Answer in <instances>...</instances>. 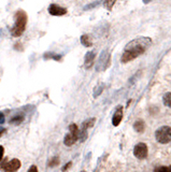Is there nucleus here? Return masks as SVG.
I'll use <instances>...</instances> for the list:
<instances>
[{
	"label": "nucleus",
	"mask_w": 171,
	"mask_h": 172,
	"mask_svg": "<svg viewBox=\"0 0 171 172\" xmlns=\"http://www.w3.org/2000/svg\"><path fill=\"white\" fill-rule=\"evenodd\" d=\"M152 44V39L147 37H139L137 39H133L124 48V53L122 55V62L132 61L135 58L140 56L141 54L146 51Z\"/></svg>",
	"instance_id": "f257e3e1"
},
{
	"label": "nucleus",
	"mask_w": 171,
	"mask_h": 172,
	"mask_svg": "<svg viewBox=\"0 0 171 172\" xmlns=\"http://www.w3.org/2000/svg\"><path fill=\"white\" fill-rule=\"evenodd\" d=\"M27 25V13L23 10H20L15 13V24L11 29V34L13 37H21L26 29Z\"/></svg>",
	"instance_id": "f03ea898"
},
{
	"label": "nucleus",
	"mask_w": 171,
	"mask_h": 172,
	"mask_svg": "<svg viewBox=\"0 0 171 172\" xmlns=\"http://www.w3.org/2000/svg\"><path fill=\"white\" fill-rule=\"evenodd\" d=\"M21 166H22V162L17 158H13L10 161L8 160V158H6L3 161L0 162V170L3 172H17Z\"/></svg>",
	"instance_id": "7ed1b4c3"
},
{
	"label": "nucleus",
	"mask_w": 171,
	"mask_h": 172,
	"mask_svg": "<svg viewBox=\"0 0 171 172\" xmlns=\"http://www.w3.org/2000/svg\"><path fill=\"white\" fill-rule=\"evenodd\" d=\"M69 134H66L64 139V143L67 146H71L80 139V130L76 124H71L69 126Z\"/></svg>",
	"instance_id": "20e7f679"
},
{
	"label": "nucleus",
	"mask_w": 171,
	"mask_h": 172,
	"mask_svg": "<svg viewBox=\"0 0 171 172\" xmlns=\"http://www.w3.org/2000/svg\"><path fill=\"white\" fill-rule=\"evenodd\" d=\"M155 139L161 144L169 143L171 141V127L163 126L158 128L155 132Z\"/></svg>",
	"instance_id": "39448f33"
},
{
	"label": "nucleus",
	"mask_w": 171,
	"mask_h": 172,
	"mask_svg": "<svg viewBox=\"0 0 171 172\" xmlns=\"http://www.w3.org/2000/svg\"><path fill=\"white\" fill-rule=\"evenodd\" d=\"M133 154L139 159H144L147 156V146L145 143H138L133 148Z\"/></svg>",
	"instance_id": "423d86ee"
},
{
	"label": "nucleus",
	"mask_w": 171,
	"mask_h": 172,
	"mask_svg": "<svg viewBox=\"0 0 171 172\" xmlns=\"http://www.w3.org/2000/svg\"><path fill=\"white\" fill-rule=\"evenodd\" d=\"M49 13L53 16H62L67 14V9L57 6V4H51L49 7Z\"/></svg>",
	"instance_id": "0eeeda50"
},
{
	"label": "nucleus",
	"mask_w": 171,
	"mask_h": 172,
	"mask_svg": "<svg viewBox=\"0 0 171 172\" xmlns=\"http://www.w3.org/2000/svg\"><path fill=\"white\" fill-rule=\"evenodd\" d=\"M122 118H123V108L122 106H118L113 117H112V124L114 126H118L119 123L122 122Z\"/></svg>",
	"instance_id": "6e6552de"
},
{
	"label": "nucleus",
	"mask_w": 171,
	"mask_h": 172,
	"mask_svg": "<svg viewBox=\"0 0 171 172\" xmlns=\"http://www.w3.org/2000/svg\"><path fill=\"white\" fill-rule=\"evenodd\" d=\"M95 55H96V53L94 52V51L86 53V55H85V67H86V69L92 68V66L94 65V61H95Z\"/></svg>",
	"instance_id": "1a4fd4ad"
},
{
	"label": "nucleus",
	"mask_w": 171,
	"mask_h": 172,
	"mask_svg": "<svg viewBox=\"0 0 171 172\" xmlns=\"http://www.w3.org/2000/svg\"><path fill=\"white\" fill-rule=\"evenodd\" d=\"M133 128L137 132H143L144 131V128H145V125H144V122L142 120H138L137 122L133 124Z\"/></svg>",
	"instance_id": "9d476101"
},
{
	"label": "nucleus",
	"mask_w": 171,
	"mask_h": 172,
	"mask_svg": "<svg viewBox=\"0 0 171 172\" xmlns=\"http://www.w3.org/2000/svg\"><path fill=\"white\" fill-rule=\"evenodd\" d=\"M81 43L83 44L84 46H86V48H90V46L93 45L92 40H90V36H87V34H83V36L81 37Z\"/></svg>",
	"instance_id": "9b49d317"
},
{
	"label": "nucleus",
	"mask_w": 171,
	"mask_h": 172,
	"mask_svg": "<svg viewBox=\"0 0 171 172\" xmlns=\"http://www.w3.org/2000/svg\"><path fill=\"white\" fill-rule=\"evenodd\" d=\"M95 122H96V118H90V120H85V122L83 123V125H82V129H84V130H86V129H88V128H92V127L94 126V124H95Z\"/></svg>",
	"instance_id": "f8f14e48"
},
{
	"label": "nucleus",
	"mask_w": 171,
	"mask_h": 172,
	"mask_svg": "<svg viewBox=\"0 0 171 172\" xmlns=\"http://www.w3.org/2000/svg\"><path fill=\"white\" fill-rule=\"evenodd\" d=\"M24 120V116L23 115H18V116H16V117H13V118H11V120H10V124H13V125H20L21 123Z\"/></svg>",
	"instance_id": "ddd939ff"
},
{
	"label": "nucleus",
	"mask_w": 171,
	"mask_h": 172,
	"mask_svg": "<svg viewBox=\"0 0 171 172\" xmlns=\"http://www.w3.org/2000/svg\"><path fill=\"white\" fill-rule=\"evenodd\" d=\"M163 101H164V104H165V106L171 108V93L165 94V96H164V98H163Z\"/></svg>",
	"instance_id": "4468645a"
},
{
	"label": "nucleus",
	"mask_w": 171,
	"mask_h": 172,
	"mask_svg": "<svg viewBox=\"0 0 171 172\" xmlns=\"http://www.w3.org/2000/svg\"><path fill=\"white\" fill-rule=\"evenodd\" d=\"M49 167H56L59 165V158H58L57 156L53 157L52 159H50V161H49Z\"/></svg>",
	"instance_id": "2eb2a0df"
},
{
	"label": "nucleus",
	"mask_w": 171,
	"mask_h": 172,
	"mask_svg": "<svg viewBox=\"0 0 171 172\" xmlns=\"http://www.w3.org/2000/svg\"><path fill=\"white\" fill-rule=\"evenodd\" d=\"M154 172H171V166L168 167H158L156 168Z\"/></svg>",
	"instance_id": "dca6fc26"
},
{
	"label": "nucleus",
	"mask_w": 171,
	"mask_h": 172,
	"mask_svg": "<svg viewBox=\"0 0 171 172\" xmlns=\"http://www.w3.org/2000/svg\"><path fill=\"white\" fill-rule=\"evenodd\" d=\"M102 89H104V85H102V84H100L99 86H97V87L95 88V90H94V96H95V97L99 96V95L101 94Z\"/></svg>",
	"instance_id": "f3484780"
},
{
	"label": "nucleus",
	"mask_w": 171,
	"mask_h": 172,
	"mask_svg": "<svg viewBox=\"0 0 171 172\" xmlns=\"http://www.w3.org/2000/svg\"><path fill=\"white\" fill-rule=\"evenodd\" d=\"M86 138H87V132H86V130L82 129V131L80 132V140H81V141H84Z\"/></svg>",
	"instance_id": "a211bd4d"
},
{
	"label": "nucleus",
	"mask_w": 171,
	"mask_h": 172,
	"mask_svg": "<svg viewBox=\"0 0 171 172\" xmlns=\"http://www.w3.org/2000/svg\"><path fill=\"white\" fill-rule=\"evenodd\" d=\"M114 3H115V1H104V7H105V8L109 9V10L112 8V7L114 6Z\"/></svg>",
	"instance_id": "6ab92c4d"
},
{
	"label": "nucleus",
	"mask_w": 171,
	"mask_h": 172,
	"mask_svg": "<svg viewBox=\"0 0 171 172\" xmlns=\"http://www.w3.org/2000/svg\"><path fill=\"white\" fill-rule=\"evenodd\" d=\"M27 172H38V168H37L36 165H32V166H30V168L28 169Z\"/></svg>",
	"instance_id": "aec40b11"
},
{
	"label": "nucleus",
	"mask_w": 171,
	"mask_h": 172,
	"mask_svg": "<svg viewBox=\"0 0 171 172\" xmlns=\"http://www.w3.org/2000/svg\"><path fill=\"white\" fill-rule=\"evenodd\" d=\"M71 165H72V162H71V161H69L67 165H65V166L62 167V172H66V171L68 170V169H69L70 167H71Z\"/></svg>",
	"instance_id": "412c9836"
},
{
	"label": "nucleus",
	"mask_w": 171,
	"mask_h": 172,
	"mask_svg": "<svg viewBox=\"0 0 171 172\" xmlns=\"http://www.w3.org/2000/svg\"><path fill=\"white\" fill-rule=\"evenodd\" d=\"M3 154H4V147L0 145V162H1L2 158H3Z\"/></svg>",
	"instance_id": "4be33fe9"
},
{
	"label": "nucleus",
	"mask_w": 171,
	"mask_h": 172,
	"mask_svg": "<svg viewBox=\"0 0 171 172\" xmlns=\"http://www.w3.org/2000/svg\"><path fill=\"white\" fill-rule=\"evenodd\" d=\"M4 123V116L2 113H0V124H3Z\"/></svg>",
	"instance_id": "5701e85b"
},
{
	"label": "nucleus",
	"mask_w": 171,
	"mask_h": 172,
	"mask_svg": "<svg viewBox=\"0 0 171 172\" xmlns=\"http://www.w3.org/2000/svg\"><path fill=\"white\" fill-rule=\"evenodd\" d=\"M6 131H7V130L4 129V128H0V137H1L2 134H4V132H6Z\"/></svg>",
	"instance_id": "b1692460"
},
{
	"label": "nucleus",
	"mask_w": 171,
	"mask_h": 172,
	"mask_svg": "<svg viewBox=\"0 0 171 172\" xmlns=\"http://www.w3.org/2000/svg\"><path fill=\"white\" fill-rule=\"evenodd\" d=\"M81 172H86V171H85V170H82Z\"/></svg>",
	"instance_id": "393cba45"
}]
</instances>
